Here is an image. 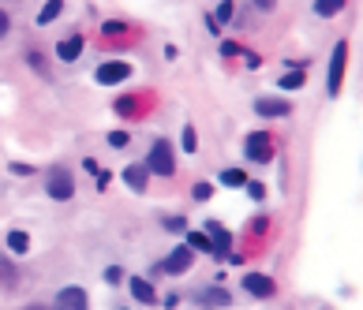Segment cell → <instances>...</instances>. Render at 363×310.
Wrapping results in <instances>:
<instances>
[{
    "label": "cell",
    "instance_id": "1",
    "mask_svg": "<svg viewBox=\"0 0 363 310\" xmlns=\"http://www.w3.org/2000/svg\"><path fill=\"white\" fill-rule=\"evenodd\" d=\"M146 169H150V176H173V172H176L173 142H168V138L154 142V146H150V157H146Z\"/></svg>",
    "mask_w": 363,
    "mask_h": 310
},
{
    "label": "cell",
    "instance_id": "2",
    "mask_svg": "<svg viewBox=\"0 0 363 310\" xmlns=\"http://www.w3.org/2000/svg\"><path fill=\"white\" fill-rule=\"evenodd\" d=\"M345 68H348V42H337L333 53H330V68H326V90H330V97L341 94Z\"/></svg>",
    "mask_w": 363,
    "mask_h": 310
},
{
    "label": "cell",
    "instance_id": "3",
    "mask_svg": "<svg viewBox=\"0 0 363 310\" xmlns=\"http://www.w3.org/2000/svg\"><path fill=\"white\" fill-rule=\"evenodd\" d=\"M243 153H248L251 165H266L270 157H274V138H270L266 131H251L248 138H243Z\"/></svg>",
    "mask_w": 363,
    "mask_h": 310
},
{
    "label": "cell",
    "instance_id": "4",
    "mask_svg": "<svg viewBox=\"0 0 363 310\" xmlns=\"http://www.w3.org/2000/svg\"><path fill=\"white\" fill-rule=\"evenodd\" d=\"M49 195H53L57 202H68L75 195V179H71V172L64 169V165H57V169L49 172Z\"/></svg>",
    "mask_w": 363,
    "mask_h": 310
},
{
    "label": "cell",
    "instance_id": "5",
    "mask_svg": "<svg viewBox=\"0 0 363 310\" xmlns=\"http://www.w3.org/2000/svg\"><path fill=\"white\" fill-rule=\"evenodd\" d=\"M127 75H132V64H127V60H105V64L98 68L94 79H98L101 86H116V83H124Z\"/></svg>",
    "mask_w": 363,
    "mask_h": 310
},
{
    "label": "cell",
    "instance_id": "6",
    "mask_svg": "<svg viewBox=\"0 0 363 310\" xmlns=\"http://www.w3.org/2000/svg\"><path fill=\"white\" fill-rule=\"evenodd\" d=\"M53 310H90V295L83 288H75V284H71V288H60Z\"/></svg>",
    "mask_w": 363,
    "mask_h": 310
},
{
    "label": "cell",
    "instance_id": "7",
    "mask_svg": "<svg viewBox=\"0 0 363 310\" xmlns=\"http://www.w3.org/2000/svg\"><path fill=\"white\" fill-rule=\"evenodd\" d=\"M191 258H195V251H191V247H176L158 269H161V273H173V277H176V273H188V269H191Z\"/></svg>",
    "mask_w": 363,
    "mask_h": 310
},
{
    "label": "cell",
    "instance_id": "8",
    "mask_svg": "<svg viewBox=\"0 0 363 310\" xmlns=\"http://www.w3.org/2000/svg\"><path fill=\"white\" fill-rule=\"evenodd\" d=\"M243 288H248V295H255V299H270V295L277 292V284L266 273H248L243 277Z\"/></svg>",
    "mask_w": 363,
    "mask_h": 310
},
{
    "label": "cell",
    "instance_id": "9",
    "mask_svg": "<svg viewBox=\"0 0 363 310\" xmlns=\"http://www.w3.org/2000/svg\"><path fill=\"white\" fill-rule=\"evenodd\" d=\"M255 112L266 116V120H277V116H289L292 112V101H281V97H258L255 101Z\"/></svg>",
    "mask_w": 363,
    "mask_h": 310
},
{
    "label": "cell",
    "instance_id": "10",
    "mask_svg": "<svg viewBox=\"0 0 363 310\" xmlns=\"http://www.w3.org/2000/svg\"><path fill=\"white\" fill-rule=\"evenodd\" d=\"M206 236H210V243H214V254H229L232 251V236L217 221H206Z\"/></svg>",
    "mask_w": 363,
    "mask_h": 310
},
{
    "label": "cell",
    "instance_id": "11",
    "mask_svg": "<svg viewBox=\"0 0 363 310\" xmlns=\"http://www.w3.org/2000/svg\"><path fill=\"white\" fill-rule=\"evenodd\" d=\"M83 45H86V42H83L79 34H68V37H64V42L57 45V56H60L64 64H71V60L83 56Z\"/></svg>",
    "mask_w": 363,
    "mask_h": 310
},
{
    "label": "cell",
    "instance_id": "12",
    "mask_svg": "<svg viewBox=\"0 0 363 310\" xmlns=\"http://www.w3.org/2000/svg\"><path fill=\"white\" fill-rule=\"evenodd\" d=\"M199 303H202L206 310H225V306H232V295H229L225 288H206V292L199 295Z\"/></svg>",
    "mask_w": 363,
    "mask_h": 310
},
{
    "label": "cell",
    "instance_id": "13",
    "mask_svg": "<svg viewBox=\"0 0 363 310\" xmlns=\"http://www.w3.org/2000/svg\"><path fill=\"white\" fill-rule=\"evenodd\" d=\"M124 184L132 187V191H146L150 169H146V165H127V169H124Z\"/></svg>",
    "mask_w": 363,
    "mask_h": 310
},
{
    "label": "cell",
    "instance_id": "14",
    "mask_svg": "<svg viewBox=\"0 0 363 310\" xmlns=\"http://www.w3.org/2000/svg\"><path fill=\"white\" fill-rule=\"evenodd\" d=\"M127 284H132V295H135L139 303H154V299H158V295H154V284H150V280H142V277H132Z\"/></svg>",
    "mask_w": 363,
    "mask_h": 310
},
{
    "label": "cell",
    "instance_id": "15",
    "mask_svg": "<svg viewBox=\"0 0 363 310\" xmlns=\"http://www.w3.org/2000/svg\"><path fill=\"white\" fill-rule=\"evenodd\" d=\"M8 251L11 254H27L30 251V236H27V232H19V228L8 232Z\"/></svg>",
    "mask_w": 363,
    "mask_h": 310
},
{
    "label": "cell",
    "instance_id": "16",
    "mask_svg": "<svg viewBox=\"0 0 363 310\" xmlns=\"http://www.w3.org/2000/svg\"><path fill=\"white\" fill-rule=\"evenodd\" d=\"M184 236H188V247H191V251L214 254V243H210V236H206V232H184Z\"/></svg>",
    "mask_w": 363,
    "mask_h": 310
},
{
    "label": "cell",
    "instance_id": "17",
    "mask_svg": "<svg viewBox=\"0 0 363 310\" xmlns=\"http://www.w3.org/2000/svg\"><path fill=\"white\" fill-rule=\"evenodd\" d=\"M60 11H64V0H45V8L38 11V23H42V27H49V23H53Z\"/></svg>",
    "mask_w": 363,
    "mask_h": 310
},
{
    "label": "cell",
    "instance_id": "18",
    "mask_svg": "<svg viewBox=\"0 0 363 310\" xmlns=\"http://www.w3.org/2000/svg\"><path fill=\"white\" fill-rule=\"evenodd\" d=\"M341 8H345V0H315V11H318L322 19H333Z\"/></svg>",
    "mask_w": 363,
    "mask_h": 310
},
{
    "label": "cell",
    "instance_id": "19",
    "mask_svg": "<svg viewBox=\"0 0 363 310\" xmlns=\"http://www.w3.org/2000/svg\"><path fill=\"white\" fill-rule=\"evenodd\" d=\"M221 184L225 187H248V172H243V169H225L221 172Z\"/></svg>",
    "mask_w": 363,
    "mask_h": 310
},
{
    "label": "cell",
    "instance_id": "20",
    "mask_svg": "<svg viewBox=\"0 0 363 310\" xmlns=\"http://www.w3.org/2000/svg\"><path fill=\"white\" fill-rule=\"evenodd\" d=\"M307 83V71H289V75H281V90H300Z\"/></svg>",
    "mask_w": 363,
    "mask_h": 310
},
{
    "label": "cell",
    "instance_id": "21",
    "mask_svg": "<svg viewBox=\"0 0 363 310\" xmlns=\"http://www.w3.org/2000/svg\"><path fill=\"white\" fill-rule=\"evenodd\" d=\"M180 146H184V153H195V150H199V135H195V127H184V138H180Z\"/></svg>",
    "mask_w": 363,
    "mask_h": 310
},
{
    "label": "cell",
    "instance_id": "22",
    "mask_svg": "<svg viewBox=\"0 0 363 310\" xmlns=\"http://www.w3.org/2000/svg\"><path fill=\"white\" fill-rule=\"evenodd\" d=\"M232 16H236V4H232V0H225V4L217 8V16H214V23H217V27H221V23H229Z\"/></svg>",
    "mask_w": 363,
    "mask_h": 310
},
{
    "label": "cell",
    "instance_id": "23",
    "mask_svg": "<svg viewBox=\"0 0 363 310\" xmlns=\"http://www.w3.org/2000/svg\"><path fill=\"white\" fill-rule=\"evenodd\" d=\"M135 101H139V97H132V94H124L120 101H116V112H120V116H132V112H135Z\"/></svg>",
    "mask_w": 363,
    "mask_h": 310
},
{
    "label": "cell",
    "instance_id": "24",
    "mask_svg": "<svg viewBox=\"0 0 363 310\" xmlns=\"http://www.w3.org/2000/svg\"><path fill=\"white\" fill-rule=\"evenodd\" d=\"M210 195H214V184H195V187H191V198H195V202H206Z\"/></svg>",
    "mask_w": 363,
    "mask_h": 310
},
{
    "label": "cell",
    "instance_id": "25",
    "mask_svg": "<svg viewBox=\"0 0 363 310\" xmlns=\"http://www.w3.org/2000/svg\"><path fill=\"white\" fill-rule=\"evenodd\" d=\"M165 232H188L184 217H165Z\"/></svg>",
    "mask_w": 363,
    "mask_h": 310
},
{
    "label": "cell",
    "instance_id": "26",
    "mask_svg": "<svg viewBox=\"0 0 363 310\" xmlns=\"http://www.w3.org/2000/svg\"><path fill=\"white\" fill-rule=\"evenodd\" d=\"M248 195H251L255 202H263V198H266V184H251V179H248Z\"/></svg>",
    "mask_w": 363,
    "mask_h": 310
},
{
    "label": "cell",
    "instance_id": "27",
    "mask_svg": "<svg viewBox=\"0 0 363 310\" xmlns=\"http://www.w3.org/2000/svg\"><path fill=\"white\" fill-rule=\"evenodd\" d=\"M109 146H113V150L127 146V131H113V135H109Z\"/></svg>",
    "mask_w": 363,
    "mask_h": 310
},
{
    "label": "cell",
    "instance_id": "28",
    "mask_svg": "<svg viewBox=\"0 0 363 310\" xmlns=\"http://www.w3.org/2000/svg\"><path fill=\"white\" fill-rule=\"evenodd\" d=\"M105 280H109V284H116V280H124V269H120V266H113V269H105Z\"/></svg>",
    "mask_w": 363,
    "mask_h": 310
},
{
    "label": "cell",
    "instance_id": "29",
    "mask_svg": "<svg viewBox=\"0 0 363 310\" xmlns=\"http://www.w3.org/2000/svg\"><path fill=\"white\" fill-rule=\"evenodd\" d=\"M8 27H11V19H8V11H4V8H0V37H4V34H8Z\"/></svg>",
    "mask_w": 363,
    "mask_h": 310
},
{
    "label": "cell",
    "instance_id": "30",
    "mask_svg": "<svg viewBox=\"0 0 363 310\" xmlns=\"http://www.w3.org/2000/svg\"><path fill=\"white\" fill-rule=\"evenodd\" d=\"M255 8H258V11H274L277 0H255Z\"/></svg>",
    "mask_w": 363,
    "mask_h": 310
},
{
    "label": "cell",
    "instance_id": "31",
    "mask_svg": "<svg viewBox=\"0 0 363 310\" xmlns=\"http://www.w3.org/2000/svg\"><path fill=\"white\" fill-rule=\"evenodd\" d=\"M11 172H16V176H30L34 169H30V165H11Z\"/></svg>",
    "mask_w": 363,
    "mask_h": 310
},
{
    "label": "cell",
    "instance_id": "32",
    "mask_svg": "<svg viewBox=\"0 0 363 310\" xmlns=\"http://www.w3.org/2000/svg\"><path fill=\"white\" fill-rule=\"evenodd\" d=\"M27 60H30V64H34V68H38V71H45V60H42V56H38V53H30V56H27Z\"/></svg>",
    "mask_w": 363,
    "mask_h": 310
},
{
    "label": "cell",
    "instance_id": "33",
    "mask_svg": "<svg viewBox=\"0 0 363 310\" xmlns=\"http://www.w3.org/2000/svg\"><path fill=\"white\" fill-rule=\"evenodd\" d=\"M27 310H45V306H27Z\"/></svg>",
    "mask_w": 363,
    "mask_h": 310
}]
</instances>
